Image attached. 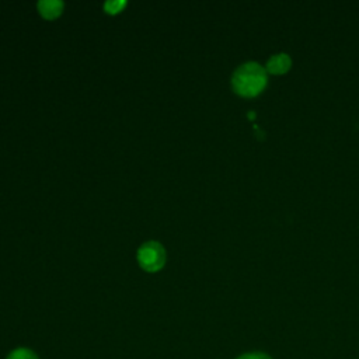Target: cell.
I'll return each instance as SVG.
<instances>
[{"label": "cell", "mask_w": 359, "mask_h": 359, "mask_svg": "<svg viewBox=\"0 0 359 359\" xmlns=\"http://www.w3.org/2000/svg\"><path fill=\"white\" fill-rule=\"evenodd\" d=\"M125 4H126L125 1H107L104 4V10L109 14H116L125 7Z\"/></svg>", "instance_id": "cell-7"}, {"label": "cell", "mask_w": 359, "mask_h": 359, "mask_svg": "<svg viewBox=\"0 0 359 359\" xmlns=\"http://www.w3.org/2000/svg\"><path fill=\"white\" fill-rule=\"evenodd\" d=\"M137 262L147 272H157L165 264V250L158 241H147L137 250Z\"/></svg>", "instance_id": "cell-2"}, {"label": "cell", "mask_w": 359, "mask_h": 359, "mask_svg": "<svg viewBox=\"0 0 359 359\" xmlns=\"http://www.w3.org/2000/svg\"><path fill=\"white\" fill-rule=\"evenodd\" d=\"M6 359H39V358L31 349L17 348L11 351Z\"/></svg>", "instance_id": "cell-5"}, {"label": "cell", "mask_w": 359, "mask_h": 359, "mask_svg": "<svg viewBox=\"0 0 359 359\" xmlns=\"http://www.w3.org/2000/svg\"><path fill=\"white\" fill-rule=\"evenodd\" d=\"M248 118H250V119H254V118H255V114H254L252 111H250V114H248Z\"/></svg>", "instance_id": "cell-8"}, {"label": "cell", "mask_w": 359, "mask_h": 359, "mask_svg": "<svg viewBox=\"0 0 359 359\" xmlns=\"http://www.w3.org/2000/svg\"><path fill=\"white\" fill-rule=\"evenodd\" d=\"M41 15L46 20H53L60 15L63 10V3L57 0H42L36 4Z\"/></svg>", "instance_id": "cell-4"}, {"label": "cell", "mask_w": 359, "mask_h": 359, "mask_svg": "<svg viewBox=\"0 0 359 359\" xmlns=\"http://www.w3.org/2000/svg\"><path fill=\"white\" fill-rule=\"evenodd\" d=\"M290 67H292V57L285 52H279V53L272 55L266 60V65H265L266 73L273 74V76L285 74L290 70Z\"/></svg>", "instance_id": "cell-3"}, {"label": "cell", "mask_w": 359, "mask_h": 359, "mask_svg": "<svg viewBox=\"0 0 359 359\" xmlns=\"http://www.w3.org/2000/svg\"><path fill=\"white\" fill-rule=\"evenodd\" d=\"M268 84V73L257 62H245L240 65L231 76V88L244 98L259 95Z\"/></svg>", "instance_id": "cell-1"}, {"label": "cell", "mask_w": 359, "mask_h": 359, "mask_svg": "<svg viewBox=\"0 0 359 359\" xmlns=\"http://www.w3.org/2000/svg\"><path fill=\"white\" fill-rule=\"evenodd\" d=\"M236 359H272L266 352L262 351H251V352H244Z\"/></svg>", "instance_id": "cell-6"}]
</instances>
